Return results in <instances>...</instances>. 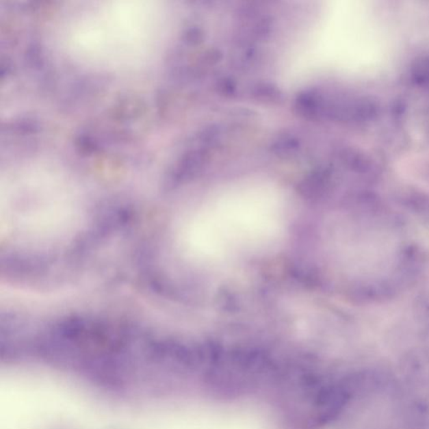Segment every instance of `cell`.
Instances as JSON below:
<instances>
[{
	"label": "cell",
	"mask_w": 429,
	"mask_h": 429,
	"mask_svg": "<svg viewBox=\"0 0 429 429\" xmlns=\"http://www.w3.org/2000/svg\"><path fill=\"white\" fill-rule=\"evenodd\" d=\"M165 10L147 0L86 3L62 29L67 54L83 67L101 73L130 72L151 64L166 35Z\"/></svg>",
	"instance_id": "1"
},
{
	"label": "cell",
	"mask_w": 429,
	"mask_h": 429,
	"mask_svg": "<svg viewBox=\"0 0 429 429\" xmlns=\"http://www.w3.org/2000/svg\"><path fill=\"white\" fill-rule=\"evenodd\" d=\"M289 208L274 196L221 197L194 208L180 239L189 259L221 268L274 252L285 238Z\"/></svg>",
	"instance_id": "2"
},
{
	"label": "cell",
	"mask_w": 429,
	"mask_h": 429,
	"mask_svg": "<svg viewBox=\"0 0 429 429\" xmlns=\"http://www.w3.org/2000/svg\"><path fill=\"white\" fill-rule=\"evenodd\" d=\"M7 226H34L40 231L63 222L70 208L72 194L59 174L46 169L29 168L7 178Z\"/></svg>",
	"instance_id": "3"
},
{
	"label": "cell",
	"mask_w": 429,
	"mask_h": 429,
	"mask_svg": "<svg viewBox=\"0 0 429 429\" xmlns=\"http://www.w3.org/2000/svg\"><path fill=\"white\" fill-rule=\"evenodd\" d=\"M294 107L298 115L307 119H315L322 114V100L311 92L300 93L297 96Z\"/></svg>",
	"instance_id": "4"
},
{
	"label": "cell",
	"mask_w": 429,
	"mask_h": 429,
	"mask_svg": "<svg viewBox=\"0 0 429 429\" xmlns=\"http://www.w3.org/2000/svg\"><path fill=\"white\" fill-rule=\"evenodd\" d=\"M253 99L264 103L277 104L283 99V93L278 87L270 83H257L252 89Z\"/></svg>",
	"instance_id": "5"
},
{
	"label": "cell",
	"mask_w": 429,
	"mask_h": 429,
	"mask_svg": "<svg viewBox=\"0 0 429 429\" xmlns=\"http://www.w3.org/2000/svg\"><path fill=\"white\" fill-rule=\"evenodd\" d=\"M300 143L296 138L285 136L271 145V151L281 158H292L300 151Z\"/></svg>",
	"instance_id": "6"
},
{
	"label": "cell",
	"mask_w": 429,
	"mask_h": 429,
	"mask_svg": "<svg viewBox=\"0 0 429 429\" xmlns=\"http://www.w3.org/2000/svg\"><path fill=\"white\" fill-rule=\"evenodd\" d=\"M220 134H221V132H220L218 126H209L204 131L203 140L208 144V146H211V145L218 143Z\"/></svg>",
	"instance_id": "7"
},
{
	"label": "cell",
	"mask_w": 429,
	"mask_h": 429,
	"mask_svg": "<svg viewBox=\"0 0 429 429\" xmlns=\"http://www.w3.org/2000/svg\"><path fill=\"white\" fill-rule=\"evenodd\" d=\"M216 88H218V91L222 94L227 96L233 94L236 89V86L233 81L229 79V78H223L218 81V85H216Z\"/></svg>",
	"instance_id": "8"
},
{
	"label": "cell",
	"mask_w": 429,
	"mask_h": 429,
	"mask_svg": "<svg viewBox=\"0 0 429 429\" xmlns=\"http://www.w3.org/2000/svg\"><path fill=\"white\" fill-rule=\"evenodd\" d=\"M222 55L220 51L216 49L208 50L206 54L204 55V61L208 66H214L216 63L221 61Z\"/></svg>",
	"instance_id": "9"
}]
</instances>
